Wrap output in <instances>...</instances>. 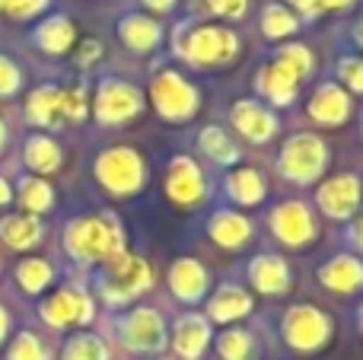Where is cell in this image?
Listing matches in <instances>:
<instances>
[{"label":"cell","instance_id":"6da1fadb","mask_svg":"<svg viewBox=\"0 0 363 360\" xmlns=\"http://www.w3.org/2000/svg\"><path fill=\"white\" fill-rule=\"evenodd\" d=\"M64 246L80 261H118L125 255V233H121L118 217L99 214L70 223Z\"/></svg>","mask_w":363,"mask_h":360},{"label":"cell","instance_id":"7a4b0ae2","mask_svg":"<svg viewBox=\"0 0 363 360\" xmlns=\"http://www.w3.org/2000/svg\"><path fill=\"white\" fill-rule=\"evenodd\" d=\"M176 51L188 64L211 67V64H226L236 57L239 38L226 26H182L176 32Z\"/></svg>","mask_w":363,"mask_h":360},{"label":"cell","instance_id":"3957f363","mask_svg":"<svg viewBox=\"0 0 363 360\" xmlns=\"http://www.w3.org/2000/svg\"><path fill=\"white\" fill-rule=\"evenodd\" d=\"M328 166V150L315 134H294L284 140L281 157H277V169L287 182L309 185L315 179H322Z\"/></svg>","mask_w":363,"mask_h":360},{"label":"cell","instance_id":"277c9868","mask_svg":"<svg viewBox=\"0 0 363 360\" xmlns=\"http://www.w3.org/2000/svg\"><path fill=\"white\" fill-rule=\"evenodd\" d=\"M96 179L112 195H134L147 182V166L131 147H112L96 159Z\"/></svg>","mask_w":363,"mask_h":360},{"label":"cell","instance_id":"5b68a950","mask_svg":"<svg viewBox=\"0 0 363 360\" xmlns=\"http://www.w3.org/2000/svg\"><path fill=\"white\" fill-rule=\"evenodd\" d=\"M150 99L166 121H188L198 112V89L176 70H163L150 83Z\"/></svg>","mask_w":363,"mask_h":360},{"label":"cell","instance_id":"8992f818","mask_svg":"<svg viewBox=\"0 0 363 360\" xmlns=\"http://www.w3.org/2000/svg\"><path fill=\"white\" fill-rule=\"evenodd\" d=\"M328 338H332V319L322 310H315L309 303L287 310V316H284V342L294 351L313 354V351L325 348Z\"/></svg>","mask_w":363,"mask_h":360},{"label":"cell","instance_id":"52a82bcc","mask_svg":"<svg viewBox=\"0 0 363 360\" xmlns=\"http://www.w3.org/2000/svg\"><path fill=\"white\" fill-rule=\"evenodd\" d=\"M153 284V271L150 265H147L140 255H121L118 261H112V274L106 278V284H102V293H106L108 303L121 306L128 303V300H134L138 293L150 291Z\"/></svg>","mask_w":363,"mask_h":360},{"label":"cell","instance_id":"ba28073f","mask_svg":"<svg viewBox=\"0 0 363 360\" xmlns=\"http://www.w3.org/2000/svg\"><path fill=\"white\" fill-rule=\"evenodd\" d=\"M144 108V96L138 86L125 80H102L99 93H96V118L102 125H121L140 115Z\"/></svg>","mask_w":363,"mask_h":360},{"label":"cell","instance_id":"9c48e42d","mask_svg":"<svg viewBox=\"0 0 363 360\" xmlns=\"http://www.w3.org/2000/svg\"><path fill=\"white\" fill-rule=\"evenodd\" d=\"M166 195L179 208H198L204 201V195H207L204 172H201V166L191 157H185V153L172 157L169 172H166Z\"/></svg>","mask_w":363,"mask_h":360},{"label":"cell","instance_id":"30bf717a","mask_svg":"<svg viewBox=\"0 0 363 360\" xmlns=\"http://www.w3.org/2000/svg\"><path fill=\"white\" fill-rule=\"evenodd\" d=\"M271 230L284 246H306L315 240V220L303 201H284L271 210Z\"/></svg>","mask_w":363,"mask_h":360},{"label":"cell","instance_id":"8fae6325","mask_svg":"<svg viewBox=\"0 0 363 360\" xmlns=\"http://www.w3.org/2000/svg\"><path fill=\"white\" fill-rule=\"evenodd\" d=\"M121 335H125L128 348L134 351H160L166 344V325L157 310H134L131 316L121 322Z\"/></svg>","mask_w":363,"mask_h":360},{"label":"cell","instance_id":"7c38bea8","mask_svg":"<svg viewBox=\"0 0 363 360\" xmlns=\"http://www.w3.org/2000/svg\"><path fill=\"white\" fill-rule=\"evenodd\" d=\"M42 316L48 325L64 329V325H86L93 319V300L80 291H57L48 303L42 306Z\"/></svg>","mask_w":363,"mask_h":360},{"label":"cell","instance_id":"4fadbf2b","mask_svg":"<svg viewBox=\"0 0 363 360\" xmlns=\"http://www.w3.org/2000/svg\"><path fill=\"white\" fill-rule=\"evenodd\" d=\"M360 204V182L357 176H335L319 185V208L335 220H345Z\"/></svg>","mask_w":363,"mask_h":360},{"label":"cell","instance_id":"5bb4252c","mask_svg":"<svg viewBox=\"0 0 363 360\" xmlns=\"http://www.w3.org/2000/svg\"><path fill=\"white\" fill-rule=\"evenodd\" d=\"M230 118H233V128H236L245 140H252V144H264V140H271L277 131V118L262 102H252V99H239L236 106H233Z\"/></svg>","mask_w":363,"mask_h":360},{"label":"cell","instance_id":"9a60e30c","mask_svg":"<svg viewBox=\"0 0 363 360\" xmlns=\"http://www.w3.org/2000/svg\"><path fill=\"white\" fill-rule=\"evenodd\" d=\"M309 118L322 128H338L351 118V96L338 83H322L309 99Z\"/></svg>","mask_w":363,"mask_h":360},{"label":"cell","instance_id":"2e32d148","mask_svg":"<svg viewBox=\"0 0 363 360\" xmlns=\"http://www.w3.org/2000/svg\"><path fill=\"white\" fill-rule=\"evenodd\" d=\"M255 86H258V93L268 102H274V106H290V102L296 99V89H300V77L284 61H274V64H268V67H262Z\"/></svg>","mask_w":363,"mask_h":360},{"label":"cell","instance_id":"e0dca14e","mask_svg":"<svg viewBox=\"0 0 363 360\" xmlns=\"http://www.w3.org/2000/svg\"><path fill=\"white\" fill-rule=\"evenodd\" d=\"M211 344V322L198 313H188L176 322V335H172V348L182 360H198Z\"/></svg>","mask_w":363,"mask_h":360},{"label":"cell","instance_id":"ac0fdd59","mask_svg":"<svg viewBox=\"0 0 363 360\" xmlns=\"http://www.w3.org/2000/svg\"><path fill=\"white\" fill-rule=\"evenodd\" d=\"M319 281L328 291L338 293H357L363 287V261L357 255H335L332 261L319 268Z\"/></svg>","mask_w":363,"mask_h":360},{"label":"cell","instance_id":"d6986e66","mask_svg":"<svg viewBox=\"0 0 363 360\" xmlns=\"http://www.w3.org/2000/svg\"><path fill=\"white\" fill-rule=\"evenodd\" d=\"M249 313H252L249 291H242V287H236V284L217 287V293H213L211 303H207V319H211V322H220V325L236 322V319L249 316Z\"/></svg>","mask_w":363,"mask_h":360},{"label":"cell","instance_id":"ffe728a7","mask_svg":"<svg viewBox=\"0 0 363 360\" xmlns=\"http://www.w3.org/2000/svg\"><path fill=\"white\" fill-rule=\"evenodd\" d=\"M169 287L182 303H198L207 291V271L201 261L194 259H179L169 271Z\"/></svg>","mask_w":363,"mask_h":360},{"label":"cell","instance_id":"44dd1931","mask_svg":"<svg viewBox=\"0 0 363 360\" xmlns=\"http://www.w3.org/2000/svg\"><path fill=\"white\" fill-rule=\"evenodd\" d=\"M249 281L262 293H284L290 287V268L277 255H258L249 265Z\"/></svg>","mask_w":363,"mask_h":360},{"label":"cell","instance_id":"7402d4cb","mask_svg":"<svg viewBox=\"0 0 363 360\" xmlns=\"http://www.w3.org/2000/svg\"><path fill=\"white\" fill-rule=\"evenodd\" d=\"M211 240L223 249H242L252 240V223L236 210H217L211 217Z\"/></svg>","mask_w":363,"mask_h":360},{"label":"cell","instance_id":"603a6c76","mask_svg":"<svg viewBox=\"0 0 363 360\" xmlns=\"http://www.w3.org/2000/svg\"><path fill=\"white\" fill-rule=\"evenodd\" d=\"M118 32H121V42H125L131 51H140V55L153 51V48L160 45V38H163V29H160L157 19L140 16V13H134V16H125V19H121Z\"/></svg>","mask_w":363,"mask_h":360},{"label":"cell","instance_id":"cb8c5ba5","mask_svg":"<svg viewBox=\"0 0 363 360\" xmlns=\"http://www.w3.org/2000/svg\"><path fill=\"white\" fill-rule=\"evenodd\" d=\"M226 195L242 208H255V204L264 201V179L258 176V169L242 166V169L226 176Z\"/></svg>","mask_w":363,"mask_h":360},{"label":"cell","instance_id":"d4e9b609","mask_svg":"<svg viewBox=\"0 0 363 360\" xmlns=\"http://www.w3.org/2000/svg\"><path fill=\"white\" fill-rule=\"evenodd\" d=\"M35 42L48 55H64L74 45V23L67 16H51L35 29Z\"/></svg>","mask_w":363,"mask_h":360},{"label":"cell","instance_id":"484cf974","mask_svg":"<svg viewBox=\"0 0 363 360\" xmlns=\"http://www.w3.org/2000/svg\"><path fill=\"white\" fill-rule=\"evenodd\" d=\"M29 118L35 121V125L42 128H51L57 125V118H61V89L57 86H42L35 89V93L29 96Z\"/></svg>","mask_w":363,"mask_h":360},{"label":"cell","instance_id":"4316f807","mask_svg":"<svg viewBox=\"0 0 363 360\" xmlns=\"http://www.w3.org/2000/svg\"><path fill=\"white\" fill-rule=\"evenodd\" d=\"M0 236L13 249H32L42 240V227H38L35 217H6L0 223Z\"/></svg>","mask_w":363,"mask_h":360},{"label":"cell","instance_id":"83f0119b","mask_svg":"<svg viewBox=\"0 0 363 360\" xmlns=\"http://www.w3.org/2000/svg\"><path fill=\"white\" fill-rule=\"evenodd\" d=\"M198 144H201V150H204L211 159H217V163L230 166V163H236V159H239V147L233 144V140L226 137L223 128H217V125L204 128V131H201V137H198Z\"/></svg>","mask_w":363,"mask_h":360},{"label":"cell","instance_id":"f1b7e54d","mask_svg":"<svg viewBox=\"0 0 363 360\" xmlns=\"http://www.w3.org/2000/svg\"><path fill=\"white\" fill-rule=\"evenodd\" d=\"M300 29V19L294 16V10H287L284 4H271L262 13V32L268 38H287Z\"/></svg>","mask_w":363,"mask_h":360},{"label":"cell","instance_id":"f546056e","mask_svg":"<svg viewBox=\"0 0 363 360\" xmlns=\"http://www.w3.org/2000/svg\"><path fill=\"white\" fill-rule=\"evenodd\" d=\"M26 163L35 172H55L61 166V150L51 137H32L26 144Z\"/></svg>","mask_w":363,"mask_h":360},{"label":"cell","instance_id":"4dcf8cb0","mask_svg":"<svg viewBox=\"0 0 363 360\" xmlns=\"http://www.w3.org/2000/svg\"><path fill=\"white\" fill-rule=\"evenodd\" d=\"M217 351L223 360H255V338L242 329H230L217 338Z\"/></svg>","mask_w":363,"mask_h":360},{"label":"cell","instance_id":"1f68e13d","mask_svg":"<svg viewBox=\"0 0 363 360\" xmlns=\"http://www.w3.org/2000/svg\"><path fill=\"white\" fill-rule=\"evenodd\" d=\"M19 201H23L26 210L38 214V210H48L55 204V191H51V185L45 179H26L19 185Z\"/></svg>","mask_w":363,"mask_h":360},{"label":"cell","instance_id":"d6a6232c","mask_svg":"<svg viewBox=\"0 0 363 360\" xmlns=\"http://www.w3.org/2000/svg\"><path fill=\"white\" fill-rule=\"evenodd\" d=\"M16 278H19V284H23V291L38 293L42 287H48L51 265H48V261H42V259H26L23 265L16 268Z\"/></svg>","mask_w":363,"mask_h":360},{"label":"cell","instance_id":"836d02e7","mask_svg":"<svg viewBox=\"0 0 363 360\" xmlns=\"http://www.w3.org/2000/svg\"><path fill=\"white\" fill-rule=\"evenodd\" d=\"M64 360H108V351L96 335H77L64 348Z\"/></svg>","mask_w":363,"mask_h":360},{"label":"cell","instance_id":"e575fe53","mask_svg":"<svg viewBox=\"0 0 363 360\" xmlns=\"http://www.w3.org/2000/svg\"><path fill=\"white\" fill-rule=\"evenodd\" d=\"M277 61H284L303 80V77L313 70V51H309L306 45H284V48L277 51Z\"/></svg>","mask_w":363,"mask_h":360},{"label":"cell","instance_id":"d590c367","mask_svg":"<svg viewBox=\"0 0 363 360\" xmlns=\"http://www.w3.org/2000/svg\"><path fill=\"white\" fill-rule=\"evenodd\" d=\"M10 360H48V357H45L42 342H38L35 335H29V332H23V335H19L16 342H13Z\"/></svg>","mask_w":363,"mask_h":360},{"label":"cell","instance_id":"8d00e7d4","mask_svg":"<svg viewBox=\"0 0 363 360\" xmlns=\"http://www.w3.org/2000/svg\"><path fill=\"white\" fill-rule=\"evenodd\" d=\"M61 115H64V118L80 121L83 115H86V89H83V86L64 89V93H61Z\"/></svg>","mask_w":363,"mask_h":360},{"label":"cell","instance_id":"74e56055","mask_svg":"<svg viewBox=\"0 0 363 360\" xmlns=\"http://www.w3.org/2000/svg\"><path fill=\"white\" fill-rule=\"evenodd\" d=\"M338 77L345 86L354 89V93H363V57H341Z\"/></svg>","mask_w":363,"mask_h":360},{"label":"cell","instance_id":"f35d334b","mask_svg":"<svg viewBox=\"0 0 363 360\" xmlns=\"http://www.w3.org/2000/svg\"><path fill=\"white\" fill-rule=\"evenodd\" d=\"M45 6H48V0H4V10L16 19L35 16L38 10H45Z\"/></svg>","mask_w":363,"mask_h":360},{"label":"cell","instance_id":"ab89813d","mask_svg":"<svg viewBox=\"0 0 363 360\" xmlns=\"http://www.w3.org/2000/svg\"><path fill=\"white\" fill-rule=\"evenodd\" d=\"M207 6L223 19H239L245 13V6H249V0H207Z\"/></svg>","mask_w":363,"mask_h":360},{"label":"cell","instance_id":"60d3db41","mask_svg":"<svg viewBox=\"0 0 363 360\" xmlns=\"http://www.w3.org/2000/svg\"><path fill=\"white\" fill-rule=\"evenodd\" d=\"M16 86H19V70L6 57H0V93H16Z\"/></svg>","mask_w":363,"mask_h":360},{"label":"cell","instance_id":"b9f144b4","mask_svg":"<svg viewBox=\"0 0 363 360\" xmlns=\"http://www.w3.org/2000/svg\"><path fill=\"white\" fill-rule=\"evenodd\" d=\"M99 55H102V45L89 38V42H83V45H80V55H77V61H80L83 67H86V64L99 61Z\"/></svg>","mask_w":363,"mask_h":360},{"label":"cell","instance_id":"7bdbcfd3","mask_svg":"<svg viewBox=\"0 0 363 360\" xmlns=\"http://www.w3.org/2000/svg\"><path fill=\"white\" fill-rule=\"evenodd\" d=\"M294 4V10H300L303 16H319V6H315V0H290Z\"/></svg>","mask_w":363,"mask_h":360},{"label":"cell","instance_id":"ee69618b","mask_svg":"<svg viewBox=\"0 0 363 360\" xmlns=\"http://www.w3.org/2000/svg\"><path fill=\"white\" fill-rule=\"evenodd\" d=\"M354 0H315V6H319V13L322 10H347Z\"/></svg>","mask_w":363,"mask_h":360},{"label":"cell","instance_id":"f6af8a7d","mask_svg":"<svg viewBox=\"0 0 363 360\" xmlns=\"http://www.w3.org/2000/svg\"><path fill=\"white\" fill-rule=\"evenodd\" d=\"M144 6H150V10H157V13H166V10H172L176 6V0H140Z\"/></svg>","mask_w":363,"mask_h":360},{"label":"cell","instance_id":"bcb514c9","mask_svg":"<svg viewBox=\"0 0 363 360\" xmlns=\"http://www.w3.org/2000/svg\"><path fill=\"white\" fill-rule=\"evenodd\" d=\"M354 242H357V246L363 249V217L357 220V227H354Z\"/></svg>","mask_w":363,"mask_h":360},{"label":"cell","instance_id":"7dc6e473","mask_svg":"<svg viewBox=\"0 0 363 360\" xmlns=\"http://www.w3.org/2000/svg\"><path fill=\"white\" fill-rule=\"evenodd\" d=\"M6 201H10V185L0 179V204H6Z\"/></svg>","mask_w":363,"mask_h":360},{"label":"cell","instance_id":"c3c4849f","mask_svg":"<svg viewBox=\"0 0 363 360\" xmlns=\"http://www.w3.org/2000/svg\"><path fill=\"white\" fill-rule=\"evenodd\" d=\"M4 335H6V313L0 310V338H4Z\"/></svg>","mask_w":363,"mask_h":360},{"label":"cell","instance_id":"681fc988","mask_svg":"<svg viewBox=\"0 0 363 360\" xmlns=\"http://www.w3.org/2000/svg\"><path fill=\"white\" fill-rule=\"evenodd\" d=\"M357 42H360V48H363V23L357 26Z\"/></svg>","mask_w":363,"mask_h":360},{"label":"cell","instance_id":"f907efd6","mask_svg":"<svg viewBox=\"0 0 363 360\" xmlns=\"http://www.w3.org/2000/svg\"><path fill=\"white\" fill-rule=\"evenodd\" d=\"M4 137L6 134H4V121H0V147H4Z\"/></svg>","mask_w":363,"mask_h":360},{"label":"cell","instance_id":"816d5d0a","mask_svg":"<svg viewBox=\"0 0 363 360\" xmlns=\"http://www.w3.org/2000/svg\"><path fill=\"white\" fill-rule=\"evenodd\" d=\"M360 332H363V310H360Z\"/></svg>","mask_w":363,"mask_h":360},{"label":"cell","instance_id":"f5cc1de1","mask_svg":"<svg viewBox=\"0 0 363 360\" xmlns=\"http://www.w3.org/2000/svg\"><path fill=\"white\" fill-rule=\"evenodd\" d=\"M0 10H4V0H0Z\"/></svg>","mask_w":363,"mask_h":360}]
</instances>
